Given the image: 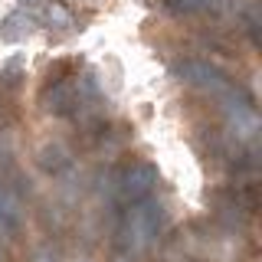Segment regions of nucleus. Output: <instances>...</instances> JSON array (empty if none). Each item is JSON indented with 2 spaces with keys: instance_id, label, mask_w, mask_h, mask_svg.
<instances>
[{
  "instance_id": "nucleus-4",
  "label": "nucleus",
  "mask_w": 262,
  "mask_h": 262,
  "mask_svg": "<svg viewBox=\"0 0 262 262\" xmlns=\"http://www.w3.org/2000/svg\"><path fill=\"white\" fill-rule=\"evenodd\" d=\"M33 27H36V13L20 7V10L7 13L4 20H0V39H4V43H16V39H23L27 33H33Z\"/></svg>"
},
{
  "instance_id": "nucleus-6",
  "label": "nucleus",
  "mask_w": 262,
  "mask_h": 262,
  "mask_svg": "<svg viewBox=\"0 0 262 262\" xmlns=\"http://www.w3.org/2000/svg\"><path fill=\"white\" fill-rule=\"evenodd\" d=\"M46 27L49 30H56V33H66V30H72L76 27V16H72V10L66 4H59V0H53V4H46Z\"/></svg>"
},
{
  "instance_id": "nucleus-5",
  "label": "nucleus",
  "mask_w": 262,
  "mask_h": 262,
  "mask_svg": "<svg viewBox=\"0 0 262 262\" xmlns=\"http://www.w3.org/2000/svg\"><path fill=\"white\" fill-rule=\"evenodd\" d=\"M36 164L46 170V174L59 177V174H66V170L72 167V154H69V147H62V144H43L39 154H36Z\"/></svg>"
},
{
  "instance_id": "nucleus-3",
  "label": "nucleus",
  "mask_w": 262,
  "mask_h": 262,
  "mask_svg": "<svg viewBox=\"0 0 262 262\" xmlns=\"http://www.w3.org/2000/svg\"><path fill=\"white\" fill-rule=\"evenodd\" d=\"M151 4L170 16H203L226 10V0H151Z\"/></svg>"
},
{
  "instance_id": "nucleus-9",
  "label": "nucleus",
  "mask_w": 262,
  "mask_h": 262,
  "mask_svg": "<svg viewBox=\"0 0 262 262\" xmlns=\"http://www.w3.org/2000/svg\"><path fill=\"white\" fill-rule=\"evenodd\" d=\"M23 10H36V7H46V0H20Z\"/></svg>"
},
{
  "instance_id": "nucleus-8",
  "label": "nucleus",
  "mask_w": 262,
  "mask_h": 262,
  "mask_svg": "<svg viewBox=\"0 0 262 262\" xmlns=\"http://www.w3.org/2000/svg\"><path fill=\"white\" fill-rule=\"evenodd\" d=\"M243 27H246V33H249V43L256 46L259 43V16H256V7H249V10H246Z\"/></svg>"
},
{
  "instance_id": "nucleus-2",
  "label": "nucleus",
  "mask_w": 262,
  "mask_h": 262,
  "mask_svg": "<svg viewBox=\"0 0 262 262\" xmlns=\"http://www.w3.org/2000/svg\"><path fill=\"white\" fill-rule=\"evenodd\" d=\"M20 229H23V200L0 177V236L13 239V236H20Z\"/></svg>"
},
{
  "instance_id": "nucleus-7",
  "label": "nucleus",
  "mask_w": 262,
  "mask_h": 262,
  "mask_svg": "<svg viewBox=\"0 0 262 262\" xmlns=\"http://www.w3.org/2000/svg\"><path fill=\"white\" fill-rule=\"evenodd\" d=\"M23 76H27V69H23V59L20 56H13V59H7L4 66H0V92H16L20 89Z\"/></svg>"
},
{
  "instance_id": "nucleus-1",
  "label": "nucleus",
  "mask_w": 262,
  "mask_h": 262,
  "mask_svg": "<svg viewBox=\"0 0 262 262\" xmlns=\"http://www.w3.org/2000/svg\"><path fill=\"white\" fill-rule=\"evenodd\" d=\"M154 187H158V164L125 161L115 170V207H138L147 196H154Z\"/></svg>"
}]
</instances>
